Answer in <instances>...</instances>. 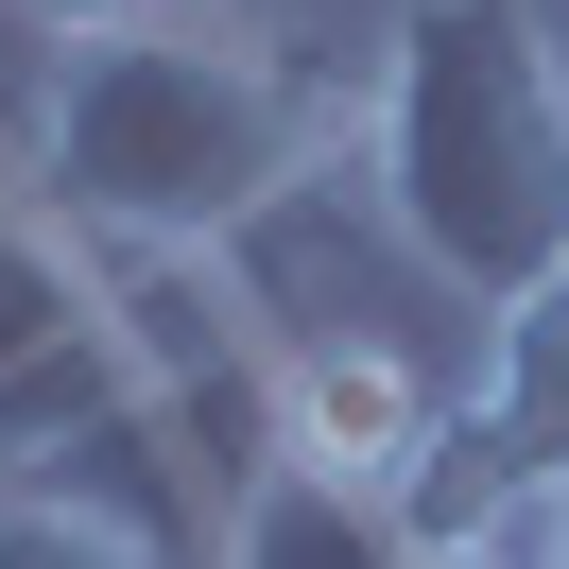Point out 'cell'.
Instances as JSON below:
<instances>
[{
	"instance_id": "obj_6",
	"label": "cell",
	"mask_w": 569,
	"mask_h": 569,
	"mask_svg": "<svg viewBox=\"0 0 569 569\" xmlns=\"http://www.w3.org/2000/svg\"><path fill=\"white\" fill-rule=\"evenodd\" d=\"M535 328H552V346H569V293H552V311H535Z\"/></svg>"
},
{
	"instance_id": "obj_2",
	"label": "cell",
	"mask_w": 569,
	"mask_h": 569,
	"mask_svg": "<svg viewBox=\"0 0 569 569\" xmlns=\"http://www.w3.org/2000/svg\"><path fill=\"white\" fill-rule=\"evenodd\" d=\"M362 208L483 346L569 293V70L535 0H397L362 52Z\"/></svg>"
},
{
	"instance_id": "obj_4",
	"label": "cell",
	"mask_w": 569,
	"mask_h": 569,
	"mask_svg": "<svg viewBox=\"0 0 569 569\" xmlns=\"http://www.w3.org/2000/svg\"><path fill=\"white\" fill-rule=\"evenodd\" d=\"M36 36H104V18H156V0H18Z\"/></svg>"
},
{
	"instance_id": "obj_1",
	"label": "cell",
	"mask_w": 569,
	"mask_h": 569,
	"mask_svg": "<svg viewBox=\"0 0 569 569\" xmlns=\"http://www.w3.org/2000/svg\"><path fill=\"white\" fill-rule=\"evenodd\" d=\"M362 156V70L259 36V18H104L52 36L36 104L0 139V190L52 208L70 242H190L224 259L259 208H293L311 173Z\"/></svg>"
},
{
	"instance_id": "obj_5",
	"label": "cell",
	"mask_w": 569,
	"mask_h": 569,
	"mask_svg": "<svg viewBox=\"0 0 569 569\" xmlns=\"http://www.w3.org/2000/svg\"><path fill=\"white\" fill-rule=\"evenodd\" d=\"M535 18H552V70H569V0H535Z\"/></svg>"
},
{
	"instance_id": "obj_3",
	"label": "cell",
	"mask_w": 569,
	"mask_h": 569,
	"mask_svg": "<svg viewBox=\"0 0 569 569\" xmlns=\"http://www.w3.org/2000/svg\"><path fill=\"white\" fill-rule=\"evenodd\" d=\"M0 569H173V552L87 518V500H52V483H0Z\"/></svg>"
}]
</instances>
